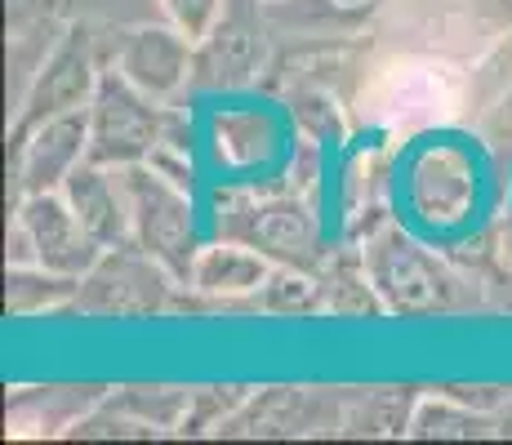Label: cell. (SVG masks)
<instances>
[{
  "label": "cell",
  "instance_id": "6da1fadb",
  "mask_svg": "<svg viewBox=\"0 0 512 445\" xmlns=\"http://www.w3.org/2000/svg\"><path fill=\"white\" fill-rule=\"evenodd\" d=\"M472 107V76L441 54H392L361 85V112L388 130H432Z\"/></svg>",
  "mask_w": 512,
  "mask_h": 445
},
{
  "label": "cell",
  "instance_id": "7a4b0ae2",
  "mask_svg": "<svg viewBox=\"0 0 512 445\" xmlns=\"http://www.w3.org/2000/svg\"><path fill=\"white\" fill-rule=\"evenodd\" d=\"M214 232L228 241H245L272 263L285 267H321L326 259V232L303 196H254V192H223Z\"/></svg>",
  "mask_w": 512,
  "mask_h": 445
},
{
  "label": "cell",
  "instance_id": "3957f363",
  "mask_svg": "<svg viewBox=\"0 0 512 445\" xmlns=\"http://www.w3.org/2000/svg\"><path fill=\"white\" fill-rule=\"evenodd\" d=\"M121 178L125 192H130L134 245L152 254L174 281L187 285L196 254H201V223H196L192 187L174 183L156 165H130V170H121Z\"/></svg>",
  "mask_w": 512,
  "mask_h": 445
},
{
  "label": "cell",
  "instance_id": "277c9868",
  "mask_svg": "<svg viewBox=\"0 0 512 445\" xmlns=\"http://www.w3.org/2000/svg\"><path fill=\"white\" fill-rule=\"evenodd\" d=\"M170 138V116L156 98H147L139 85H130L121 72H103L90 98V156L85 161L107 170L147 165Z\"/></svg>",
  "mask_w": 512,
  "mask_h": 445
},
{
  "label": "cell",
  "instance_id": "5b68a950",
  "mask_svg": "<svg viewBox=\"0 0 512 445\" xmlns=\"http://www.w3.org/2000/svg\"><path fill=\"white\" fill-rule=\"evenodd\" d=\"M361 267H366L383 312L432 316L455 303V285L441 272V263H432L428 254H423V245L410 241L401 227H388V232L370 236L366 250H361Z\"/></svg>",
  "mask_w": 512,
  "mask_h": 445
},
{
  "label": "cell",
  "instance_id": "8992f818",
  "mask_svg": "<svg viewBox=\"0 0 512 445\" xmlns=\"http://www.w3.org/2000/svg\"><path fill=\"white\" fill-rule=\"evenodd\" d=\"M263 67H268V27L259 0H228L219 23L196 41L192 85L210 94H232L259 81Z\"/></svg>",
  "mask_w": 512,
  "mask_h": 445
},
{
  "label": "cell",
  "instance_id": "52a82bcc",
  "mask_svg": "<svg viewBox=\"0 0 512 445\" xmlns=\"http://www.w3.org/2000/svg\"><path fill=\"white\" fill-rule=\"evenodd\" d=\"M401 27L419 54L481 58L512 27V0H406Z\"/></svg>",
  "mask_w": 512,
  "mask_h": 445
},
{
  "label": "cell",
  "instance_id": "ba28073f",
  "mask_svg": "<svg viewBox=\"0 0 512 445\" xmlns=\"http://www.w3.org/2000/svg\"><path fill=\"white\" fill-rule=\"evenodd\" d=\"M170 281L174 276L130 241L116 245V250H103V259L76 285L72 308L90 316H152L165 308Z\"/></svg>",
  "mask_w": 512,
  "mask_h": 445
},
{
  "label": "cell",
  "instance_id": "9c48e42d",
  "mask_svg": "<svg viewBox=\"0 0 512 445\" xmlns=\"http://www.w3.org/2000/svg\"><path fill=\"white\" fill-rule=\"evenodd\" d=\"M98 58L90 45L85 27H67L63 41L45 54V63L36 67L32 85L23 94V107L14 116V138H23L27 130H36L49 116L76 112V107H90L94 89H98Z\"/></svg>",
  "mask_w": 512,
  "mask_h": 445
},
{
  "label": "cell",
  "instance_id": "30bf717a",
  "mask_svg": "<svg viewBox=\"0 0 512 445\" xmlns=\"http://www.w3.org/2000/svg\"><path fill=\"white\" fill-rule=\"evenodd\" d=\"M18 227L27 236V250L45 272L76 276L81 281L90 267L103 259V245L85 232L76 210L67 205L63 192H32L18 205Z\"/></svg>",
  "mask_w": 512,
  "mask_h": 445
},
{
  "label": "cell",
  "instance_id": "8fae6325",
  "mask_svg": "<svg viewBox=\"0 0 512 445\" xmlns=\"http://www.w3.org/2000/svg\"><path fill=\"white\" fill-rule=\"evenodd\" d=\"M90 156V107L49 116L36 130L14 138V161H18V192H58L76 165Z\"/></svg>",
  "mask_w": 512,
  "mask_h": 445
},
{
  "label": "cell",
  "instance_id": "7c38bea8",
  "mask_svg": "<svg viewBox=\"0 0 512 445\" xmlns=\"http://www.w3.org/2000/svg\"><path fill=\"white\" fill-rule=\"evenodd\" d=\"M192 54L196 45L170 23H143L121 32L116 45V72L130 85H139L147 98L165 103L192 81Z\"/></svg>",
  "mask_w": 512,
  "mask_h": 445
},
{
  "label": "cell",
  "instance_id": "4fadbf2b",
  "mask_svg": "<svg viewBox=\"0 0 512 445\" xmlns=\"http://www.w3.org/2000/svg\"><path fill=\"white\" fill-rule=\"evenodd\" d=\"M67 196V205L76 210V219L85 223V232L94 236L103 250L134 241V214H130V192H125L121 170H107V165H76L67 174V183L58 187Z\"/></svg>",
  "mask_w": 512,
  "mask_h": 445
},
{
  "label": "cell",
  "instance_id": "5bb4252c",
  "mask_svg": "<svg viewBox=\"0 0 512 445\" xmlns=\"http://www.w3.org/2000/svg\"><path fill=\"white\" fill-rule=\"evenodd\" d=\"M410 201H415L419 219H428L432 227H450L468 219V210L477 205V170L455 147L423 152L410 165Z\"/></svg>",
  "mask_w": 512,
  "mask_h": 445
},
{
  "label": "cell",
  "instance_id": "9a60e30c",
  "mask_svg": "<svg viewBox=\"0 0 512 445\" xmlns=\"http://www.w3.org/2000/svg\"><path fill=\"white\" fill-rule=\"evenodd\" d=\"M272 267L277 263L268 254H259L254 245L219 236L214 245H201L187 285L196 294H210V299H250V294H259L268 285Z\"/></svg>",
  "mask_w": 512,
  "mask_h": 445
},
{
  "label": "cell",
  "instance_id": "2e32d148",
  "mask_svg": "<svg viewBox=\"0 0 512 445\" xmlns=\"http://www.w3.org/2000/svg\"><path fill=\"white\" fill-rule=\"evenodd\" d=\"M214 156L236 174L272 170L281 156V134L263 112H228L214 121Z\"/></svg>",
  "mask_w": 512,
  "mask_h": 445
},
{
  "label": "cell",
  "instance_id": "e0dca14e",
  "mask_svg": "<svg viewBox=\"0 0 512 445\" xmlns=\"http://www.w3.org/2000/svg\"><path fill=\"white\" fill-rule=\"evenodd\" d=\"M392 0H277L272 18L277 23H294L303 32H352V27L370 23L374 14H383Z\"/></svg>",
  "mask_w": 512,
  "mask_h": 445
},
{
  "label": "cell",
  "instance_id": "ac0fdd59",
  "mask_svg": "<svg viewBox=\"0 0 512 445\" xmlns=\"http://www.w3.org/2000/svg\"><path fill=\"white\" fill-rule=\"evenodd\" d=\"M76 276H58V272H45L41 263L32 267H9V290H5V303L14 316H27V312H45V308H63V303L76 299Z\"/></svg>",
  "mask_w": 512,
  "mask_h": 445
},
{
  "label": "cell",
  "instance_id": "d6986e66",
  "mask_svg": "<svg viewBox=\"0 0 512 445\" xmlns=\"http://www.w3.org/2000/svg\"><path fill=\"white\" fill-rule=\"evenodd\" d=\"M410 437H450V441H468V437H486V414L472 410L459 397H437V401H419V410L406 419Z\"/></svg>",
  "mask_w": 512,
  "mask_h": 445
},
{
  "label": "cell",
  "instance_id": "ffe728a7",
  "mask_svg": "<svg viewBox=\"0 0 512 445\" xmlns=\"http://www.w3.org/2000/svg\"><path fill=\"white\" fill-rule=\"evenodd\" d=\"M259 308L272 316H308L317 308H326V294H321V281L308 272V267H285L277 263L259 294Z\"/></svg>",
  "mask_w": 512,
  "mask_h": 445
},
{
  "label": "cell",
  "instance_id": "44dd1931",
  "mask_svg": "<svg viewBox=\"0 0 512 445\" xmlns=\"http://www.w3.org/2000/svg\"><path fill=\"white\" fill-rule=\"evenodd\" d=\"M468 76H472V107H481V112H490L499 98L512 94V27L477 58V67Z\"/></svg>",
  "mask_w": 512,
  "mask_h": 445
},
{
  "label": "cell",
  "instance_id": "7402d4cb",
  "mask_svg": "<svg viewBox=\"0 0 512 445\" xmlns=\"http://www.w3.org/2000/svg\"><path fill=\"white\" fill-rule=\"evenodd\" d=\"M156 5H161L165 23L179 27L187 41L196 45L214 23H219V14H223V5H228V0H156Z\"/></svg>",
  "mask_w": 512,
  "mask_h": 445
},
{
  "label": "cell",
  "instance_id": "603a6c76",
  "mask_svg": "<svg viewBox=\"0 0 512 445\" xmlns=\"http://www.w3.org/2000/svg\"><path fill=\"white\" fill-rule=\"evenodd\" d=\"M490 125H495L499 138H512V94L499 98V103L490 107Z\"/></svg>",
  "mask_w": 512,
  "mask_h": 445
},
{
  "label": "cell",
  "instance_id": "cb8c5ba5",
  "mask_svg": "<svg viewBox=\"0 0 512 445\" xmlns=\"http://www.w3.org/2000/svg\"><path fill=\"white\" fill-rule=\"evenodd\" d=\"M72 5H85V9H116V5H125V0H72Z\"/></svg>",
  "mask_w": 512,
  "mask_h": 445
}]
</instances>
